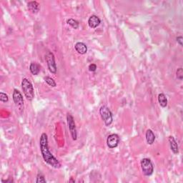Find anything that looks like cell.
Masks as SVG:
<instances>
[{
	"label": "cell",
	"instance_id": "obj_6",
	"mask_svg": "<svg viewBox=\"0 0 183 183\" xmlns=\"http://www.w3.org/2000/svg\"><path fill=\"white\" fill-rule=\"evenodd\" d=\"M67 125L68 127H69L70 134L72 137L73 140H77L78 139V133H77V129L75 122H74V120L70 114H67Z\"/></svg>",
	"mask_w": 183,
	"mask_h": 183
},
{
	"label": "cell",
	"instance_id": "obj_19",
	"mask_svg": "<svg viewBox=\"0 0 183 183\" xmlns=\"http://www.w3.org/2000/svg\"><path fill=\"white\" fill-rule=\"evenodd\" d=\"M36 182L37 183L46 182V180H45V177H44V175H42V174H38V175H37V177Z\"/></svg>",
	"mask_w": 183,
	"mask_h": 183
},
{
	"label": "cell",
	"instance_id": "obj_14",
	"mask_svg": "<svg viewBox=\"0 0 183 183\" xmlns=\"http://www.w3.org/2000/svg\"><path fill=\"white\" fill-rule=\"evenodd\" d=\"M30 70L33 75H37L40 72V66L35 62H32L30 66Z\"/></svg>",
	"mask_w": 183,
	"mask_h": 183
},
{
	"label": "cell",
	"instance_id": "obj_5",
	"mask_svg": "<svg viewBox=\"0 0 183 183\" xmlns=\"http://www.w3.org/2000/svg\"><path fill=\"white\" fill-rule=\"evenodd\" d=\"M45 59L50 72H52V74H56L57 68L56 62H55L54 54L51 52H47L45 55Z\"/></svg>",
	"mask_w": 183,
	"mask_h": 183
},
{
	"label": "cell",
	"instance_id": "obj_24",
	"mask_svg": "<svg viewBox=\"0 0 183 183\" xmlns=\"http://www.w3.org/2000/svg\"><path fill=\"white\" fill-rule=\"evenodd\" d=\"M70 182H75V181H74V180H72V179H71V180H70Z\"/></svg>",
	"mask_w": 183,
	"mask_h": 183
},
{
	"label": "cell",
	"instance_id": "obj_1",
	"mask_svg": "<svg viewBox=\"0 0 183 183\" xmlns=\"http://www.w3.org/2000/svg\"><path fill=\"white\" fill-rule=\"evenodd\" d=\"M39 146H40L42 155L45 162L54 168H60V162L57 158L54 157V155L50 151L49 146H48V137L46 133L42 134L40 139H39Z\"/></svg>",
	"mask_w": 183,
	"mask_h": 183
},
{
	"label": "cell",
	"instance_id": "obj_13",
	"mask_svg": "<svg viewBox=\"0 0 183 183\" xmlns=\"http://www.w3.org/2000/svg\"><path fill=\"white\" fill-rule=\"evenodd\" d=\"M146 141L148 145H153L155 140V135L154 132L151 129H147L146 132Z\"/></svg>",
	"mask_w": 183,
	"mask_h": 183
},
{
	"label": "cell",
	"instance_id": "obj_4",
	"mask_svg": "<svg viewBox=\"0 0 183 183\" xmlns=\"http://www.w3.org/2000/svg\"><path fill=\"white\" fill-rule=\"evenodd\" d=\"M141 167L143 174L145 176H150L154 172V166L152 161L148 158H144L141 160Z\"/></svg>",
	"mask_w": 183,
	"mask_h": 183
},
{
	"label": "cell",
	"instance_id": "obj_10",
	"mask_svg": "<svg viewBox=\"0 0 183 183\" xmlns=\"http://www.w3.org/2000/svg\"><path fill=\"white\" fill-rule=\"evenodd\" d=\"M28 10L30 11L33 14H36L40 10V6H39V3L36 1H32L30 2L27 4Z\"/></svg>",
	"mask_w": 183,
	"mask_h": 183
},
{
	"label": "cell",
	"instance_id": "obj_18",
	"mask_svg": "<svg viewBox=\"0 0 183 183\" xmlns=\"http://www.w3.org/2000/svg\"><path fill=\"white\" fill-rule=\"evenodd\" d=\"M0 101L2 102H7L9 101L7 94L4 93V92H0Z\"/></svg>",
	"mask_w": 183,
	"mask_h": 183
},
{
	"label": "cell",
	"instance_id": "obj_15",
	"mask_svg": "<svg viewBox=\"0 0 183 183\" xmlns=\"http://www.w3.org/2000/svg\"><path fill=\"white\" fill-rule=\"evenodd\" d=\"M158 102L162 107H166L167 105V100L166 96L163 93H160L158 95Z\"/></svg>",
	"mask_w": 183,
	"mask_h": 183
},
{
	"label": "cell",
	"instance_id": "obj_9",
	"mask_svg": "<svg viewBox=\"0 0 183 183\" xmlns=\"http://www.w3.org/2000/svg\"><path fill=\"white\" fill-rule=\"evenodd\" d=\"M101 23L100 19L96 15H92L91 17H90L89 20H88V25H89L90 28L94 29L100 25Z\"/></svg>",
	"mask_w": 183,
	"mask_h": 183
},
{
	"label": "cell",
	"instance_id": "obj_3",
	"mask_svg": "<svg viewBox=\"0 0 183 183\" xmlns=\"http://www.w3.org/2000/svg\"><path fill=\"white\" fill-rule=\"evenodd\" d=\"M100 114L106 126H109L113 121L112 114L107 106H102L100 109Z\"/></svg>",
	"mask_w": 183,
	"mask_h": 183
},
{
	"label": "cell",
	"instance_id": "obj_11",
	"mask_svg": "<svg viewBox=\"0 0 183 183\" xmlns=\"http://www.w3.org/2000/svg\"><path fill=\"white\" fill-rule=\"evenodd\" d=\"M168 140H169V145H170L171 150L173 151V153L174 154H177L179 153V148H178L177 142H176L175 137L173 136H169Z\"/></svg>",
	"mask_w": 183,
	"mask_h": 183
},
{
	"label": "cell",
	"instance_id": "obj_2",
	"mask_svg": "<svg viewBox=\"0 0 183 183\" xmlns=\"http://www.w3.org/2000/svg\"><path fill=\"white\" fill-rule=\"evenodd\" d=\"M22 88L26 100L32 101L34 97V90L32 83L26 78H24L22 81Z\"/></svg>",
	"mask_w": 183,
	"mask_h": 183
},
{
	"label": "cell",
	"instance_id": "obj_12",
	"mask_svg": "<svg viewBox=\"0 0 183 183\" xmlns=\"http://www.w3.org/2000/svg\"><path fill=\"white\" fill-rule=\"evenodd\" d=\"M75 50L80 54H85L87 52V47L85 43L78 42L74 46Z\"/></svg>",
	"mask_w": 183,
	"mask_h": 183
},
{
	"label": "cell",
	"instance_id": "obj_20",
	"mask_svg": "<svg viewBox=\"0 0 183 183\" xmlns=\"http://www.w3.org/2000/svg\"><path fill=\"white\" fill-rule=\"evenodd\" d=\"M177 79H179L180 80H182V78H183V70L182 67L179 68V69H177Z\"/></svg>",
	"mask_w": 183,
	"mask_h": 183
},
{
	"label": "cell",
	"instance_id": "obj_17",
	"mask_svg": "<svg viewBox=\"0 0 183 183\" xmlns=\"http://www.w3.org/2000/svg\"><path fill=\"white\" fill-rule=\"evenodd\" d=\"M44 79H45V81L46 82H47L50 86H51V87H55L57 86L56 82H55V81L52 78H50V77H45Z\"/></svg>",
	"mask_w": 183,
	"mask_h": 183
},
{
	"label": "cell",
	"instance_id": "obj_8",
	"mask_svg": "<svg viewBox=\"0 0 183 183\" xmlns=\"http://www.w3.org/2000/svg\"><path fill=\"white\" fill-rule=\"evenodd\" d=\"M119 142H120V137L117 134H112L108 136L107 139V145L109 148H115L118 146Z\"/></svg>",
	"mask_w": 183,
	"mask_h": 183
},
{
	"label": "cell",
	"instance_id": "obj_7",
	"mask_svg": "<svg viewBox=\"0 0 183 183\" xmlns=\"http://www.w3.org/2000/svg\"><path fill=\"white\" fill-rule=\"evenodd\" d=\"M12 97L13 101H14L15 105L19 107V109L21 110L24 109V99L21 92L17 90H14Z\"/></svg>",
	"mask_w": 183,
	"mask_h": 183
},
{
	"label": "cell",
	"instance_id": "obj_16",
	"mask_svg": "<svg viewBox=\"0 0 183 183\" xmlns=\"http://www.w3.org/2000/svg\"><path fill=\"white\" fill-rule=\"evenodd\" d=\"M67 23L69 25L71 26L72 28H74V29H78L79 28V22H78V21L75 20V19H67Z\"/></svg>",
	"mask_w": 183,
	"mask_h": 183
},
{
	"label": "cell",
	"instance_id": "obj_21",
	"mask_svg": "<svg viewBox=\"0 0 183 183\" xmlns=\"http://www.w3.org/2000/svg\"><path fill=\"white\" fill-rule=\"evenodd\" d=\"M97 70V65L94 64H91L89 66V70L90 72H94Z\"/></svg>",
	"mask_w": 183,
	"mask_h": 183
},
{
	"label": "cell",
	"instance_id": "obj_23",
	"mask_svg": "<svg viewBox=\"0 0 183 183\" xmlns=\"http://www.w3.org/2000/svg\"><path fill=\"white\" fill-rule=\"evenodd\" d=\"M2 182H13L14 181H13L12 180H2Z\"/></svg>",
	"mask_w": 183,
	"mask_h": 183
},
{
	"label": "cell",
	"instance_id": "obj_22",
	"mask_svg": "<svg viewBox=\"0 0 183 183\" xmlns=\"http://www.w3.org/2000/svg\"><path fill=\"white\" fill-rule=\"evenodd\" d=\"M177 43L179 44V45L181 46V47H182V41H183V38H182V36H180V37H177Z\"/></svg>",
	"mask_w": 183,
	"mask_h": 183
}]
</instances>
